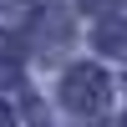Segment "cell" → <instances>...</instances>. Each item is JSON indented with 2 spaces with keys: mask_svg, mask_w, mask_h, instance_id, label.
<instances>
[{
  "mask_svg": "<svg viewBox=\"0 0 127 127\" xmlns=\"http://www.w3.org/2000/svg\"><path fill=\"white\" fill-rule=\"evenodd\" d=\"M107 97H112V87H107V76H102L97 66H76V71L66 76V107H76V112H102Z\"/></svg>",
  "mask_w": 127,
  "mask_h": 127,
  "instance_id": "1",
  "label": "cell"
},
{
  "mask_svg": "<svg viewBox=\"0 0 127 127\" xmlns=\"http://www.w3.org/2000/svg\"><path fill=\"white\" fill-rule=\"evenodd\" d=\"M97 41H102L107 51H127V20H117V26H102V31H97Z\"/></svg>",
  "mask_w": 127,
  "mask_h": 127,
  "instance_id": "2",
  "label": "cell"
},
{
  "mask_svg": "<svg viewBox=\"0 0 127 127\" xmlns=\"http://www.w3.org/2000/svg\"><path fill=\"white\" fill-rule=\"evenodd\" d=\"M87 10H102V5H117V0H81Z\"/></svg>",
  "mask_w": 127,
  "mask_h": 127,
  "instance_id": "3",
  "label": "cell"
},
{
  "mask_svg": "<svg viewBox=\"0 0 127 127\" xmlns=\"http://www.w3.org/2000/svg\"><path fill=\"white\" fill-rule=\"evenodd\" d=\"M0 127H10V122H5V112H0Z\"/></svg>",
  "mask_w": 127,
  "mask_h": 127,
  "instance_id": "4",
  "label": "cell"
}]
</instances>
